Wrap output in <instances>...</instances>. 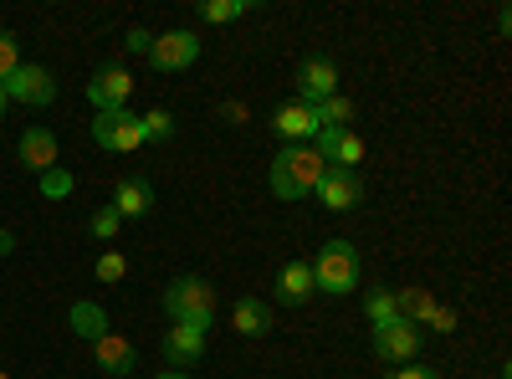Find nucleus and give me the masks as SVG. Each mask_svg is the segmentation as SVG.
<instances>
[{"instance_id":"obj_1","label":"nucleus","mask_w":512,"mask_h":379,"mask_svg":"<svg viewBox=\"0 0 512 379\" xmlns=\"http://www.w3.org/2000/svg\"><path fill=\"white\" fill-rule=\"evenodd\" d=\"M323 175H328V164L318 159V149L292 144V149H282V154L272 159L267 185H272V195H277V200H308V195L318 190V180H323Z\"/></svg>"},{"instance_id":"obj_2","label":"nucleus","mask_w":512,"mask_h":379,"mask_svg":"<svg viewBox=\"0 0 512 379\" xmlns=\"http://www.w3.org/2000/svg\"><path fill=\"white\" fill-rule=\"evenodd\" d=\"M164 313L175 323H205L216 318V287H210L205 277H175L164 287Z\"/></svg>"},{"instance_id":"obj_3","label":"nucleus","mask_w":512,"mask_h":379,"mask_svg":"<svg viewBox=\"0 0 512 379\" xmlns=\"http://www.w3.org/2000/svg\"><path fill=\"white\" fill-rule=\"evenodd\" d=\"M313 282L323 292H333V298L354 292L359 287V251H354V241H328L318 251V262H313Z\"/></svg>"},{"instance_id":"obj_4","label":"nucleus","mask_w":512,"mask_h":379,"mask_svg":"<svg viewBox=\"0 0 512 379\" xmlns=\"http://www.w3.org/2000/svg\"><path fill=\"white\" fill-rule=\"evenodd\" d=\"M93 139L113 154H134L144 149V129H139V113H128V108H108L93 118Z\"/></svg>"},{"instance_id":"obj_5","label":"nucleus","mask_w":512,"mask_h":379,"mask_svg":"<svg viewBox=\"0 0 512 379\" xmlns=\"http://www.w3.org/2000/svg\"><path fill=\"white\" fill-rule=\"evenodd\" d=\"M0 93H6V103H31V108H47L57 98V77L47 67H36V62H21L6 82H0Z\"/></svg>"},{"instance_id":"obj_6","label":"nucleus","mask_w":512,"mask_h":379,"mask_svg":"<svg viewBox=\"0 0 512 379\" xmlns=\"http://www.w3.org/2000/svg\"><path fill=\"white\" fill-rule=\"evenodd\" d=\"M149 62H154V72H185V67H195L200 62V36L195 31H164V36H154Z\"/></svg>"},{"instance_id":"obj_7","label":"nucleus","mask_w":512,"mask_h":379,"mask_svg":"<svg viewBox=\"0 0 512 379\" xmlns=\"http://www.w3.org/2000/svg\"><path fill=\"white\" fill-rule=\"evenodd\" d=\"M374 354L384 364H410L420 354V328L405 323V318H390V323H379L374 328Z\"/></svg>"},{"instance_id":"obj_8","label":"nucleus","mask_w":512,"mask_h":379,"mask_svg":"<svg viewBox=\"0 0 512 379\" xmlns=\"http://www.w3.org/2000/svg\"><path fill=\"white\" fill-rule=\"evenodd\" d=\"M328 210H338V216H344V210H354L359 200H364V180H359V170H333L328 164V175L318 180V190H313Z\"/></svg>"},{"instance_id":"obj_9","label":"nucleus","mask_w":512,"mask_h":379,"mask_svg":"<svg viewBox=\"0 0 512 379\" xmlns=\"http://www.w3.org/2000/svg\"><path fill=\"white\" fill-rule=\"evenodd\" d=\"M318 159L333 164V170H354V164L364 159V139L354 129H318Z\"/></svg>"},{"instance_id":"obj_10","label":"nucleus","mask_w":512,"mask_h":379,"mask_svg":"<svg viewBox=\"0 0 512 379\" xmlns=\"http://www.w3.org/2000/svg\"><path fill=\"white\" fill-rule=\"evenodd\" d=\"M128 93H134V77H128V67H98L93 82H88V98L98 103V113L128 108Z\"/></svg>"},{"instance_id":"obj_11","label":"nucleus","mask_w":512,"mask_h":379,"mask_svg":"<svg viewBox=\"0 0 512 379\" xmlns=\"http://www.w3.org/2000/svg\"><path fill=\"white\" fill-rule=\"evenodd\" d=\"M205 333H210L205 323H175V328L164 333V359L175 364V369H190L205 354Z\"/></svg>"},{"instance_id":"obj_12","label":"nucleus","mask_w":512,"mask_h":379,"mask_svg":"<svg viewBox=\"0 0 512 379\" xmlns=\"http://www.w3.org/2000/svg\"><path fill=\"white\" fill-rule=\"evenodd\" d=\"M297 88H303V98L297 103H323L338 93V67L328 57H308L303 67H297Z\"/></svg>"},{"instance_id":"obj_13","label":"nucleus","mask_w":512,"mask_h":379,"mask_svg":"<svg viewBox=\"0 0 512 379\" xmlns=\"http://www.w3.org/2000/svg\"><path fill=\"white\" fill-rule=\"evenodd\" d=\"M93 359H98V369H103V374H113V379H128V374H134V364H139L134 344H128V339H118L113 328H108L103 339L93 344Z\"/></svg>"},{"instance_id":"obj_14","label":"nucleus","mask_w":512,"mask_h":379,"mask_svg":"<svg viewBox=\"0 0 512 379\" xmlns=\"http://www.w3.org/2000/svg\"><path fill=\"white\" fill-rule=\"evenodd\" d=\"M272 129L282 134V139H292V144H303V139H318V108L313 103H287V108H277V118H272Z\"/></svg>"},{"instance_id":"obj_15","label":"nucleus","mask_w":512,"mask_h":379,"mask_svg":"<svg viewBox=\"0 0 512 379\" xmlns=\"http://www.w3.org/2000/svg\"><path fill=\"white\" fill-rule=\"evenodd\" d=\"M21 164L41 180L47 170H57V134L52 129H26L21 134Z\"/></svg>"},{"instance_id":"obj_16","label":"nucleus","mask_w":512,"mask_h":379,"mask_svg":"<svg viewBox=\"0 0 512 379\" xmlns=\"http://www.w3.org/2000/svg\"><path fill=\"white\" fill-rule=\"evenodd\" d=\"M313 292H318V282H313V262H287V267H282V277H277V303L303 308Z\"/></svg>"},{"instance_id":"obj_17","label":"nucleus","mask_w":512,"mask_h":379,"mask_svg":"<svg viewBox=\"0 0 512 379\" xmlns=\"http://www.w3.org/2000/svg\"><path fill=\"white\" fill-rule=\"evenodd\" d=\"M113 210H118L123 221L149 216V210H154V185H149V180H139V175H128V180L113 190Z\"/></svg>"},{"instance_id":"obj_18","label":"nucleus","mask_w":512,"mask_h":379,"mask_svg":"<svg viewBox=\"0 0 512 379\" xmlns=\"http://www.w3.org/2000/svg\"><path fill=\"white\" fill-rule=\"evenodd\" d=\"M236 333H246V339H262V333H272V308L262 298H241L236 303Z\"/></svg>"},{"instance_id":"obj_19","label":"nucleus","mask_w":512,"mask_h":379,"mask_svg":"<svg viewBox=\"0 0 512 379\" xmlns=\"http://www.w3.org/2000/svg\"><path fill=\"white\" fill-rule=\"evenodd\" d=\"M72 333H77V339H88V344H98L108 333V313L98 303H72Z\"/></svg>"},{"instance_id":"obj_20","label":"nucleus","mask_w":512,"mask_h":379,"mask_svg":"<svg viewBox=\"0 0 512 379\" xmlns=\"http://www.w3.org/2000/svg\"><path fill=\"white\" fill-rule=\"evenodd\" d=\"M313 108H318L323 129H349V118H354V103H349L344 93H333V98H323V103H313Z\"/></svg>"},{"instance_id":"obj_21","label":"nucleus","mask_w":512,"mask_h":379,"mask_svg":"<svg viewBox=\"0 0 512 379\" xmlns=\"http://www.w3.org/2000/svg\"><path fill=\"white\" fill-rule=\"evenodd\" d=\"M246 11H251V0H205V6H200V16L216 21V26H226V21H236Z\"/></svg>"},{"instance_id":"obj_22","label":"nucleus","mask_w":512,"mask_h":379,"mask_svg":"<svg viewBox=\"0 0 512 379\" xmlns=\"http://www.w3.org/2000/svg\"><path fill=\"white\" fill-rule=\"evenodd\" d=\"M139 129H144V144H149V139H175V118H169L164 108H149V113L139 118Z\"/></svg>"},{"instance_id":"obj_23","label":"nucleus","mask_w":512,"mask_h":379,"mask_svg":"<svg viewBox=\"0 0 512 379\" xmlns=\"http://www.w3.org/2000/svg\"><path fill=\"white\" fill-rule=\"evenodd\" d=\"M390 318H400V308H395V292H390V287L369 292V323L379 328V323H390Z\"/></svg>"},{"instance_id":"obj_24","label":"nucleus","mask_w":512,"mask_h":379,"mask_svg":"<svg viewBox=\"0 0 512 379\" xmlns=\"http://www.w3.org/2000/svg\"><path fill=\"white\" fill-rule=\"evenodd\" d=\"M93 277H98V282H108V287H113V282H123V277H128L123 251H103V257H98V267H93Z\"/></svg>"},{"instance_id":"obj_25","label":"nucleus","mask_w":512,"mask_h":379,"mask_svg":"<svg viewBox=\"0 0 512 379\" xmlns=\"http://www.w3.org/2000/svg\"><path fill=\"white\" fill-rule=\"evenodd\" d=\"M41 195H47V200H67V195H72V175L62 170V164L41 175Z\"/></svg>"},{"instance_id":"obj_26","label":"nucleus","mask_w":512,"mask_h":379,"mask_svg":"<svg viewBox=\"0 0 512 379\" xmlns=\"http://www.w3.org/2000/svg\"><path fill=\"white\" fill-rule=\"evenodd\" d=\"M16 67H21V41L11 31H0V82H6Z\"/></svg>"},{"instance_id":"obj_27","label":"nucleus","mask_w":512,"mask_h":379,"mask_svg":"<svg viewBox=\"0 0 512 379\" xmlns=\"http://www.w3.org/2000/svg\"><path fill=\"white\" fill-rule=\"evenodd\" d=\"M118 226H123V216H118V210H113V205H103V210H98V216L88 221V231H93L98 241H113V236H118Z\"/></svg>"},{"instance_id":"obj_28","label":"nucleus","mask_w":512,"mask_h":379,"mask_svg":"<svg viewBox=\"0 0 512 379\" xmlns=\"http://www.w3.org/2000/svg\"><path fill=\"white\" fill-rule=\"evenodd\" d=\"M384 379H441L436 369H420V364H400V369H390Z\"/></svg>"},{"instance_id":"obj_29","label":"nucleus","mask_w":512,"mask_h":379,"mask_svg":"<svg viewBox=\"0 0 512 379\" xmlns=\"http://www.w3.org/2000/svg\"><path fill=\"white\" fill-rule=\"evenodd\" d=\"M425 323H431L436 333H451V328H456V313H451V308H431V318H425Z\"/></svg>"},{"instance_id":"obj_30","label":"nucleus","mask_w":512,"mask_h":379,"mask_svg":"<svg viewBox=\"0 0 512 379\" xmlns=\"http://www.w3.org/2000/svg\"><path fill=\"white\" fill-rule=\"evenodd\" d=\"M123 47H128V52H149V47H154V36L134 26V31H128V41H123Z\"/></svg>"},{"instance_id":"obj_31","label":"nucleus","mask_w":512,"mask_h":379,"mask_svg":"<svg viewBox=\"0 0 512 379\" xmlns=\"http://www.w3.org/2000/svg\"><path fill=\"white\" fill-rule=\"evenodd\" d=\"M154 379H190V374H180V369H164V374H154Z\"/></svg>"},{"instance_id":"obj_32","label":"nucleus","mask_w":512,"mask_h":379,"mask_svg":"<svg viewBox=\"0 0 512 379\" xmlns=\"http://www.w3.org/2000/svg\"><path fill=\"white\" fill-rule=\"evenodd\" d=\"M0 118H6V93H0Z\"/></svg>"},{"instance_id":"obj_33","label":"nucleus","mask_w":512,"mask_h":379,"mask_svg":"<svg viewBox=\"0 0 512 379\" xmlns=\"http://www.w3.org/2000/svg\"><path fill=\"white\" fill-rule=\"evenodd\" d=\"M0 379H6V369H0Z\"/></svg>"}]
</instances>
